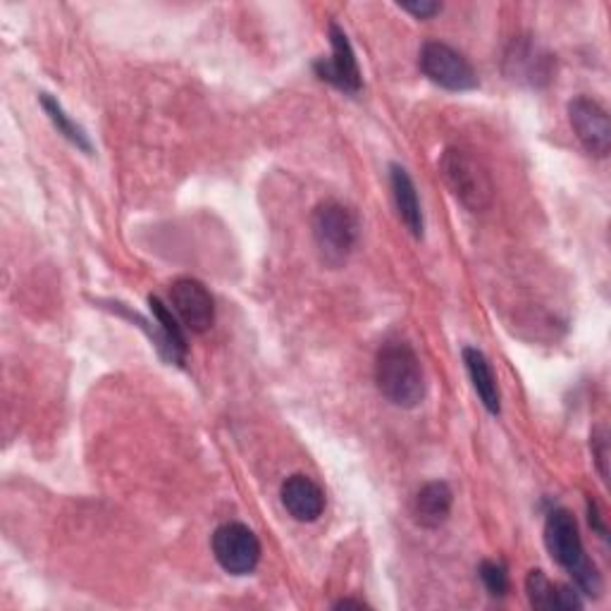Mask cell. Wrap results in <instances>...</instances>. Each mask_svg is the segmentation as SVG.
Here are the masks:
<instances>
[{"instance_id":"obj_15","label":"cell","mask_w":611,"mask_h":611,"mask_svg":"<svg viewBox=\"0 0 611 611\" xmlns=\"http://www.w3.org/2000/svg\"><path fill=\"white\" fill-rule=\"evenodd\" d=\"M463 363H465V371L471 375V383H473V389L478 392L480 401H483V406L492 416H497L502 409L500 387H497V377H494L490 368V361L485 358L483 352H478V349L465 346Z\"/></svg>"},{"instance_id":"obj_16","label":"cell","mask_w":611,"mask_h":611,"mask_svg":"<svg viewBox=\"0 0 611 611\" xmlns=\"http://www.w3.org/2000/svg\"><path fill=\"white\" fill-rule=\"evenodd\" d=\"M149 306L153 311V318L158 323V349L163 352L172 363H182L184 354H186V337L182 332L180 320L172 315V311L168 306L160 301L158 297H149Z\"/></svg>"},{"instance_id":"obj_14","label":"cell","mask_w":611,"mask_h":611,"mask_svg":"<svg viewBox=\"0 0 611 611\" xmlns=\"http://www.w3.org/2000/svg\"><path fill=\"white\" fill-rule=\"evenodd\" d=\"M526 592L533 609H559V611H578L583 609L578 592L569 586H555L543 571H530L526 578Z\"/></svg>"},{"instance_id":"obj_20","label":"cell","mask_w":611,"mask_h":611,"mask_svg":"<svg viewBox=\"0 0 611 611\" xmlns=\"http://www.w3.org/2000/svg\"><path fill=\"white\" fill-rule=\"evenodd\" d=\"M399 8H401L404 12H411L414 18L428 20V18H432V14H438L442 6H438V3H428V0H420V3H399Z\"/></svg>"},{"instance_id":"obj_8","label":"cell","mask_w":611,"mask_h":611,"mask_svg":"<svg viewBox=\"0 0 611 611\" xmlns=\"http://www.w3.org/2000/svg\"><path fill=\"white\" fill-rule=\"evenodd\" d=\"M170 301L182 325L192 332H206L215 323V303L206 287L192 278L174 280L170 287Z\"/></svg>"},{"instance_id":"obj_19","label":"cell","mask_w":611,"mask_h":611,"mask_svg":"<svg viewBox=\"0 0 611 611\" xmlns=\"http://www.w3.org/2000/svg\"><path fill=\"white\" fill-rule=\"evenodd\" d=\"M592 454L598 459L602 480H607L609 471H607V461H609V440H607V430H598L592 435Z\"/></svg>"},{"instance_id":"obj_2","label":"cell","mask_w":611,"mask_h":611,"mask_svg":"<svg viewBox=\"0 0 611 611\" xmlns=\"http://www.w3.org/2000/svg\"><path fill=\"white\" fill-rule=\"evenodd\" d=\"M375 383L383 397L399 409H414L426 397L424 368L406 342L383 344L375 358Z\"/></svg>"},{"instance_id":"obj_7","label":"cell","mask_w":611,"mask_h":611,"mask_svg":"<svg viewBox=\"0 0 611 611\" xmlns=\"http://www.w3.org/2000/svg\"><path fill=\"white\" fill-rule=\"evenodd\" d=\"M569 120L578 141L592 156L604 158L611 149L609 112L594 98L578 96L569 104Z\"/></svg>"},{"instance_id":"obj_10","label":"cell","mask_w":611,"mask_h":611,"mask_svg":"<svg viewBox=\"0 0 611 611\" xmlns=\"http://www.w3.org/2000/svg\"><path fill=\"white\" fill-rule=\"evenodd\" d=\"M280 497L289 516L297 518L299 523H313L323 516L325 494L309 475H289L282 483Z\"/></svg>"},{"instance_id":"obj_3","label":"cell","mask_w":611,"mask_h":611,"mask_svg":"<svg viewBox=\"0 0 611 611\" xmlns=\"http://www.w3.org/2000/svg\"><path fill=\"white\" fill-rule=\"evenodd\" d=\"M440 174L449 192L471 213H485L492 206L494 184L487 168L465 149H447L440 160Z\"/></svg>"},{"instance_id":"obj_5","label":"cell","mask_w":611,"mask_h":611,"mask_svg":"<svg viewBox=\"0 0 611 611\" xmlns=\"http://www.w3.org/2000/svg\"><path fill=\"white\" fill-rule=\"evenodd\" d=\"M213 555L229 576H249L260 561V543L249 526L229 521L213 533Z\"/></svg>"},{"instance_id":"obj_17","label":"cell","mask_w":611,"mask_h":611,"mask_svg":"<svg viewBox=\"0 0 611 611\" xmlns=\"http://www.w3.org/2000/svg\"><path fill=\"white\" fill-rule=\"evenodd\" d=\"M39 100H41V108L46 110L49 120L55 125L57 135H63L69 143H75V147L82 149L84 153H92L94 151L92 149V141H89V137H86L84 129L77 122L69 120V115L63 110V106L57 104V100L51 94H41Z\"/></svg>"},{"instance_id":"obj_6","label":"cell","mask_w":611,"mask_h":611,"mask_svg":"<svg viewBox=\"0 0 611 611\" xmlns=\"http://www.w3.org/2000/svg\"><path fill=\"white\" fill-rule=\"evenodd\" d=\"M420 69L424 75L435 82L442 89L449 92H471L478 86V75L473 65L465 57L454 51L452 46L440 41H428L424 51H420Z\"/></svg>"},{"instance_id":"obj_9","label":"cell","mask_w":611,"mask_h":611,"mask_svg":"<svg viewBox=\"0 0 611 611\" xmlns=\"http://www.w3.org/2000/svg\"><path fill=\"white\" fill-rule=\"evenodd\" d=\"M330 43H332L330 61L315 63L318 77L332 86H337V89H342L346 94H358L361 92V69H358L352 43H349L344 29L337 22L330 24Z\"/></svg>"},{"instance_id":"obj_11","label":"cell","mask_w":611,"mask_h":611,"mask_svg":"<svg viewBox=\"0 0 611 611\" xmlns=\"http://www.w3.org/2000/svg\"><path fill=\"white\" fill-rule=\"evenodd\" d=\"M454 492L444 480H432V483L418 490L414 500V516L424 528H440L452 514Z\"/></svg>"},{"instance_id":"obj_12","label":"cell","mask_w":611,"mask_h":611,"mask_svg":"<svg viewBox=\"0 0 611 611\" xmlns=\"http://www.w3.org/2000/svg\"><path fill=\"white\" fill-rule=\"evenodd\" d=\"M506 72L512 79L537 86L549 79L551 57L547 53H540V49L533 46L530 41H514L512 51L506 53Z\"/></svg>"},{"instance_id":"obj_21","label":"cell","mask_w":611,"mask_h":611,"mask_svg":"<svg viewBox=\"0 0 611 611\" xmlns=\"http://www.w3.org/2000/svg\"><path fill=\"white\" fill-rule=\"evenodd\" d=\"M588 512H590V526H594V530H598L602 537H607V528L602 523V516L598 514V506H594L592 502L588 504Z\"/></svg>"},{"instance_id":"obj_18","label":"cell","mask_w":611,"mask_h":611,"mask_svg":"<svg viewBox=\"0 0 611 611\" xmlns=\"http://www.w3.org/2000/svg\"><path fill=\"white\" fill-rule=\"evenodd\" d=\"M480 580H483V586L487 588V592L492 594V598H504L506 590H508V576H506V569L502 564L497 561H483L480 564Z\"/></svg>"},{"instance_id":"obj_22","label":"cell","mask_w":611,"mask_h":611,"mask_svg":"<svg viewBox=\"0 0 611 611\" xmlns=\"http://www.w3.org/2000/svg\"><path fill=\"white\" fill-rule=\"evenodd\" d=\"M368 609L366 602H361V600H340L337 604H334V609Z\"/></svg>"},{"instance_id":"obj_4","label":"cell","mask_w":611,"mask_h":611,"mask_svg":"<svg viewBox=\"0 0 611 611\" xmlns=\"http://www.w3.org/2000/svg\"><path fill=\"white\" fill-rule=\"evenodd\" d=\"M313 239L325 264L340 266L358 242V217L340 201L320 203L313 213Z\"/></svg>"},{"instance_id":"obj_13","label":"cell","mask_w":611,"mask_h":611,"mask_svg":"<svg viewBox=\"0 0 611 611\" xmlns=\"http://www.w3.org/2000/svg\"><path fill=\"white\" fill-rule=\"evenodd\" d=\"M389 182H392V194H395V203H397L401 223L416 239H420L424 237L426 225H424V211H420V201H418L414 180L409 178V172H406L401 165H392Z\"/></svg>"},{"instance_id":"obj_1","label":"cell","mask_w":611,"mask_h":611,"mask_svg":"<svg viewBox=\"0 0 611 611\" xmlns=\"http://www.w3.org/2000/svg\"><path fill=\"white\" fill-rule=\"evenodd\" d=\"M545 547L549 557L571 574L576 588L588 598H600L602 576L588 557L580 540L578 521L569 508H555L545 521Z\"/></svg>"}]
</instances>
